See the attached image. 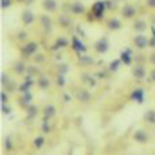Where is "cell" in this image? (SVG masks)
Masks as SVG:
<instances>
[{
	"label": "cell",
	"instance_id": "9a60e30c",
	"mask_svg": "<svg viewBox=\"0 0 155 155\" xmlns=\"http://www.w3.org/2000/svg\"><path fill=\"white\" fill-rule=\"evenodd\" d=\"M134 137H135V141H139V143H146V141H148V134H146L144 130H137Z\"/></svg>",
	"mask_w": 155,
	"mask_h": 155
},
{
	"label": "cell",
	"instance_id": "d4e9b609",
	"mask_svg": "<svg viewBox=\"0 0 155 155\" xmlns=\"http://www.w3.org/2000/svg\"><path fill=\"white\" fill-rule=\"evenodd\" d=\"M148 79H150L152 83H155V69H152V72H150V76H148Z\"/></svg>",
	"mask_w": 155,
	"mask_h": 155
},
{
	"label": "cell",
	"instance_id": "4fadbf2b",
	"mask_svg": "<svg viewBox=\"0 0 155 155\" xmlns=\"http://www.w3.org/2000/svg\"><path fill=\"white\" fill-rule=\"evenodd\" d=\"M121 61H123L124 65H130V63H132V51H130V49H126V51L121 54Z\"/></svg>",
	"mask_w": 155,
	"mask_h": 155
},
{
	"label": "cell",
	"instance_id": "44dd1931",
	"mask_svg": "<svg viewBox=\"0 0 155 155\" xmlns=\"http://www.w3.org/2000/svg\"><path fill=\"white\" fill-rule=\"evenodd\" d=\"M79 63H81V65H90V63H92V60H90V58H87V56H81V58H79Z\"/></svg>",
	"mask_w": 155,
	"mask_h": 155
},
{
	"label": "cell",
	"instance_id": "ffe728a7",
	"mask_svg": "<svg viewBox=\"0 0 155 155\" xmlns=\"http://www.w3.org/2000/svg\"><path fill=\"white\" fill-rule=\"evenodd\" d=\"M61 45H67V40H65V38H60L58 41H56V45H54V51H58Z\"/></svg>",
	"mask_w": 155,
	"mask_h": 155
},
{
	"label": "cell",
	"instance_id": "7c38bea8",
	"mask_svg": "<svg viewBox=\"0 0 155 155\" xmlns=\"http://www.w3.org/2000/svg\"><path fill=\"white\" fill-rule=\"evenodd\" d=\"M41 25H43V31H45V33H49V31L52 29V24H51V18H49L47 15H43V16H41Z\"/></svg>",
	"mask_w": 155,
	"mask_h": 155
},
{
	"label": "cell",
	"instance_id": "30bf717a",
	"mask_svg": "<svg viewBox=\"0 0 155 155\" xmlns=\"http://www.w3.org/2000/svg\"><path fill=\"white\" fill-rule=\"evenodd\" d=\"M107 25H108V29H110V31H117V29H121V25H123V22H121L119 18H108V22H107Z\"/></svg>",
	"mask_w": 155,
	"mask_h": 155
},
{
	"label": "cell",
	"instance_id": "ba28073f",
	"mask_svg": "<svg viewBox=\"0 0 155 155\" xmlns=\"http://www.w3.org/2000/svg\"><path fill=\"white\" fill-rule=\"evenodd\" d=\"M69 5V11L74 13V15H83L85 13V5L81 2H72V4H67Z\"/></svg>",
	"mask_w": 155,
	"mask_h": 155
},
{
	"label": "cell",
	"instance_id": "ac0fdd59",
	"mask_svg": "<svg viewBox=\"0 0 155 155\" xmlns=\"http://www.w3.org/2000/svg\"><path fill=\"white\" fill-rule=\"evenodd\" d=\"M144 119L148 121V123H155V110L152 112V110H148L146 112V116H144Z\"/></svg>",
	"mask_w": 155,
	"mask_h": 155
},
{
	"label": "cell",
	"instance_id": "8992f818",
	"mask_svg": "<svg viewBox=\"0 0 155 155\" xmlns=\"http://www.w3.org/2000/svg\"><path fill=\"white\" fill-rule=\"evenodd\" d=\"M121 15H123V18H134L135 16V7L132 4H124L121 7Z\"/></svg>",
	"mask_w": 155,
	"mask_h": 155
},
{
	"label": "cell",
	"instance_id": "9c48e42d",
	"mask_svg": "<svg viewBox=\"0 0 155 155\" xmlns=\"http://www.w3.org/2000/svg\"><path fill=\"white\" fill-rule=\"evenodd\" d=\"M132 74H134V78H135V79H144V76H146V71H144V67H143V65H137V67H134Z\"/></svg>",
	"mask_w": 155,
	"mask_h": 155
},
{
	"label": "cell",
	"instance_id": "6da1fadb",
	"mask_svg": "<svg viewBox=\"0 0 155 155\" xmlns=\"http://www.w3.org/2000/svg\"><path fill=\"white\" fill-rule=\"evenodd\" d=\"M105 9H108V7H107V2H101V0L94 2V5H92V15H94V18H103Z\"/></svg>",
	"mask_w": 155,
	"mask_h": 155
},
{
	"label": "cell",
	"instance_id": "e0dca14e",
	"mask_svg": "<svg viewBox=\"0 0 155 155\" xmlns=\"http://www.w3.org/2000/svg\"><path fill=\"white\" fill-rule=\"evenodd\" d=\"M58 24H60L61 27H71V24H72V22H71V18H69V16L61 15V16L58 18Z\"/></svg>",
	"mask_w": 155,
	"mask_h": 155
},
{
	"label": "cell",
	"instance_id": "7402d4cb",
	"mask_svg": "<svg viewBox=\"0 0 155 155\" xmlns=\"http://www.w3.org/2000/svg\"><path fill=\"white\" fill-rule=\"evenodd\" d=\"M40 87H41V88H47V87H49V81H47L45 78H41V79H40Z\"/></svg>",
	"mask_w": 155,
	"mask_h": 155
},
{
	"label": "cell",
	"instance_id": "83f0119b",
	"mask_svg": "<svg viewBox=\"0 0 155 155\" xmlns=\"http://www.w3.org/2000/svg\"><path fill=\"white\" fill-rule=\"evenodd\" d=\"M15 69H16V72H24V65H16Z\"/></svg>",
	"mask_w": 155,
	"mask_h": 155
},
{
	"label": "cell",
	"instance_id": "f1b7e54d",
	"mask_svg": "<svg viewBox=\"0 0 155 155\" xmlns=\"http://www.w3.org/2000/svg\"><path fill=\"white\" fill-rule=\"evenodd\" d=\"M150 63H153V65H155V52L150 54Z\"/></svg>",
	"mask_w": 155,
	"mask_h": 155
},
{
	"label": "cell",
	"instance_id": "277c9868",
	"mask_svg": "<svg viewBox=\"0 0 155 155\" xmlns=\"http://www.w3.org/2000/svg\"><path fill=\"white\" fill-rule=\"evenodd\" d=\"M20 18H22V24H24V25H31V24L36 20L35 13H33L31 9H24V11H22V15H20Z\"/></svg>",
	"mask_w": 155,
	"mask_h": 155
},
{
	"label": "cell",
	"instance_id": "cb8c5ba5",
	"mask_svg": "<svg viewBox=\"0 0 155 155\" xmlns=\"http://www.w3.org/2000/svg\"><path fill=\"white\" fill-rule=\"evenodd\" d=\"M146 5H148L150 9H155V0H146Z\"/></svg>",
	"mask_w": 155,
	"mask_h": 155
},
{
	"label": "cell",
	"instance_id": "5bb4252c",
	"mask_svg": "<svg viewBox=\"0 0 155 155\" xmlns=\"http://www.w3.org/2000/svg\"><path fill=\"white\" fill-rule=\"evenodd\" d=\"M143 97H144V90H143V88H135V90H134V94H132V99H134V101H137V103H141V101H143Z\"/></svg>",
	"mask_w": 155,
	"mask_h": 155
},
{
	"label": "cell",
	"instance_id": "603a6c76",
	"mask_svg": "<svg viewBox=\"0 0 155 155\" xmlns=\"http://www.w3.org/2000/svg\"><path fill=\"white\" fill-rule=\"evenodd\" d=\"M85 92H87V90H81V94H78V97H81L83 101H87V99H88V94H85Z\"/></svg>",
	"mask_w": 155,
	"mask_h": 155
},
{
	"label": "cell",
	"instance_id": "3957f363",
	"mask_svg": "<svg viewBox=\"0 0 155 155\" xmlns=\"http://www.w3.org/2000/svg\"><path fill=\"white\" fill-rule=\"evenodd\" d=\"M36 51H38L36 41H29V43L22 45V56H33V54H36Z\"/></svg>",
	"mask_w": 155,
	"mask_h": 155
},
{
	"label": "cell",
	"instance_id": "8fae6325",
	"mask_svg": "<svg viewBox=\"0 0 155 155\" xmlns=\"http://www.w3.org/2000/svg\"><path fill=\"white\" fill-rule=\"evenodd\" d=\"M72 47H74V51H76V52H79V54H83V52H85V45L79 41V38H78V36H74V38H72Z\"/></svg>",
	"mask_w": 155,
	"mask_h": 155
},
{
	"label": "cell",
	"instance_id": "484cf974",
	"mask_svg": "<svg viewBox=\"0 0 155 155\" xmlns=\"http://www.w3.org/2000/svg\"><path fill=\"white\" fill-rule=\"evenodd\" d=\"M119 63H121V61H112V65H110V71H116L117 67H119Z\"/></svg>",
	"mask_w": 155,
	"mask_h": 155
},
{
	"label": "cell",
	"instance_id": "d6986e66",
	"mask_svg": "<svg viewBox=\"0 0 155 155\" xmlns=\"http://www.w3.org/2000/svg\"><path fill=\"white\" fill-rule=\"evenodd\" d=\"M13 5V0H0V7L2 9H9Z\"/></svg>",
	"mask_w": 155,
	"mask_h": 155
},
{
	"label": "cell",
	"instance_id": "2e32d148",
	"mask_svg": "<svg viewBox=\"0 0 155 155\" xmlns=\"http://www.w3.org/2000/svg\"><path fill=\"white\" fill-rule=\"evenodd\" d=\"M134 29H135L137 33H143V31L146 29V22H144V20H135V22H134Z\"/></svg>",
	"mask_w": 155,
	"mask_h": 155
},
{
	"label": "cell",
	"instance_id": "5b68a950",
	"mask_svg": "<svg viewBox=\"0 0 155 155\" xmlns=\"http://www.w3.org/2000/svg\"><path fill=\"white\" fill-rule=\"evenodd\" d=\"M134 43H135V47H137L139 51H143V49H146V47L150 45V40L146 38V36H144L143 33H139V35H137V36L134 38Z\"/></svg>",
	"mask_w": 155,
	"mask_h": 155
},
{
	"label": "cell",
	"instance_id": "52a82bcc",
	"mask_svg": "<svg viewBox=\"0 0 155 155\" xmlns=\"http://www.w3.org/2000/svg\"><path fill=\"white\" fill-rule=\"evenodd\" d=\"M41 7H43V11H47V13H54V11L58 9V2H56V0H43V2H41Z\"/></svg>",
	"mask_w": 155,
	"mask_h": 155
},
{
	"label": "cell",
	"instance_id": "f546056e",
	"mask_svg": "<svg viewBox=\"0 0 155 155\" xmlns=\"http://www.w3.org/2000/svg\"><path fill=\"white\" fill-rule=\"evenodd\" d=\"M41 143H43V139H41V137H40L38 141H35V144H36V146H41Z\"/></svg>",
	"mask_w": 155,
	"mask_h": 155
},
{
	"label": "cell",
	"instance_id": "4316f807",
	"mask_svg": "<svg viewBox=\"0 0 155 155\" xmlns=\"http://www.w3.org/2000/svg\"><path fill=\"white\" fill-rule=\"evenodd\" d=\"M45 114H47V116H52V114H54V108H52V107H51V108H47V110H45Z\"/></svg>",
	"mask_w": 155,
	"mask_h": 155
},
{
	"label": "cell",
	"instance_id": "7a4b0ae2",
	"mask_svg": "<svg viewBox=\"0 0 155 155\" xmlns=\"http://www.w3.org/2000/svg\"><path fill=\"white\" fill-rule=\"evenodd\" d=\"M108 47H110V41L107 36H103V38H99L96 41V45H94V49H96V52H99V54H105L107 51H108Z\"/></svg>",
	"mask_w": 155,
	"mask_h": 155
}]
</instances>
